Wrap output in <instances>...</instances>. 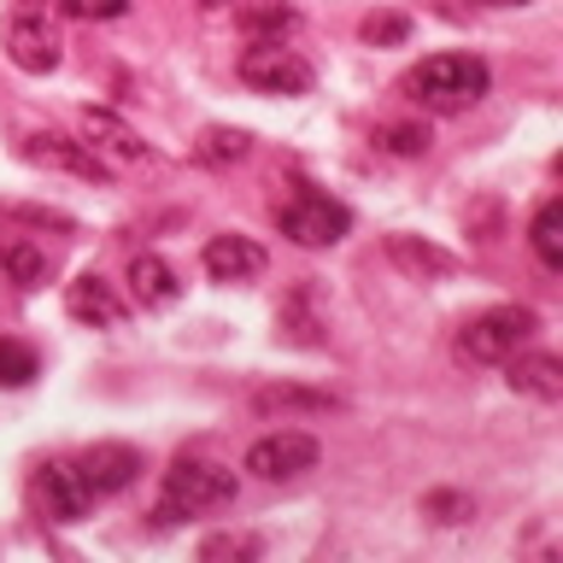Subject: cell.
<instances>
[{
	"mask_svg": "<svg viewBox=\"0 0 563 563\" xmlns=\"http://www.w3.org/2000/svg\"><path fill=\"white\" fill-rule=\"evenodd\" d=\"M487 88H493V70H487V59H475V53H429L422 65H411L399 77V95L411 106H422V112H434V118L470 112Z\"/></svg>",
	"mask_w": 563,
	"mask_h": 563,
	"instance_id": "1",
	"label": "cell"
},
{
	"mask_svg": "<svg viewBox=\"0 0 563 563\" xmlns=\"http://www.w3.org/2000/svg\"><path fill=\"white\" fill-rule=\"evenodd\" d=\"M235 493H241V475L229 464H211V457H176V464L165 470V487H158L153 522L176 528L188 517H206V510L235 505Z\"/></svg>",
	"mask_w": 563,
	"mask_h": 563,
	"instance_id": "2",
	"label": "cell"
},
{
	"mask_svg": "<svg viewBox=\"0 0 563 563\" xmlns=\"http://www.w3.org/2000/svg\"><path fill=\"white\" fill-rule=\"evenodd\" d=\"M0 47H7V59L24 70V77H47V70H59V59H65L59 18H53L42 0H18L7 12V24H0Z\"/></svg>",
	"mask_w": 563,
	"mask_h": 563,
	"instance_id": "3",
	"label": "cell"
},
{
	"mask_svg": "<svg viewBox=\"0 0 563 563\" xmlns=\"http://www.w3.org/2000/svg\"><path fill=\"white\" fill-rule=\"evenodd\" d=\"M540 334V311L534 306H493L482 317H470L464 329H457V358L470 364H505L510 352L534 346Z\"/></svg>",
	"mask_w": 563,
	"mask_h": 563,
	"instance_id": "4",
	"label": "cell"
},
{
	"mask_svg": "<svg viewBox=\"0 0 563 563\" xmlns=\"http://www.w3.org/2000/svg\"><path fill=\"white\" fill-rule=\"evenodd\" d=\"M271 218L294 246H334V241H346V229H352V211L341 200H329V194L306 188V183H294L288 200L271 206Z\"/></svg>",
	"mask_w": 563,
	"mask_h": 563,
	"instance_id": "5",
	"label": "cell"
},
{
	"mask_svg": "<svg viewBox=\"0 0 563 563\" xmlns=\"http://www.w3.org/2000/svg\"><path fill=\"white\" fill-rule=\"evenodd\" d=\"M30 505L35 517L53 522V528H77L95 517V493L82 487L77 464H65V457H47V464L30 470Z\"/></svg>",
	"mask_w": 563,
	"mask_h": 563,
	"instance_id": "6",
	"label": "cell"
},
{
	"mask_svg": "<svg viewBox=\"0 0 563 563\" xmlns=\"http://www.w3.org/2000/svg\"><path fill=\"white\" fill-rule=\"evenodd\" d=\"M317 464H323V446H317V434H306V429H271L241 457V470L258 475V482H299V475H311Z\"/></svg>",
	"mask_w": 563,
	"mask_h": 563,
	"instance_id": "7",
	"label": "cell"
},
{
	"mask_svg": "<svg viewBox=\"0 0 563 563\" xmlns=\"http://www.w3.org/2000/svg\"><path fill=\"white\" fill-rule=\"evenodd\" d=\"M18 158H30L35 170H59L77 183H112V165L88 147L82 135H59V130H24L18 135Z\"/></svg>",
	"mask_w": 563,
	"mask_h": 563,
	"instance_id": "8",
	"label": "cell"
},
{
	"mask_svg": "<svg viewBox=\"0 0 563 563\" xmlns=\"http://www.w3.org/2000/svg\"><path fill=\"white\" fill-rule=\"evenodd\" d=\"M235 77L253 88V95H311L317 70L299 59L294 47H282V42H253L235 59Z\"/></svg>",
	"mask_w": 563,
	"mask_h": 563,
	"instance_id": "9",
	"label": "cell"
},
{
	"mask_svg": "<svg viewBox=\"0 0 563 563\" xmlns=\"http://www.w3.org/2000/svg\"><path fill=\"white\" fill-rule=\"evenodd\" d=\"M77 475L95 499H112V493L141 482V446H130V440H95V446H82Z\"/></svg>",
	"mask_w": 563,
	"mask_h": 563,
	"instance_id": "10",
	"label": "cell"
},
{
	"mask_svg": "<svg viewBox=\"0 0 563 563\" xmlns=\"http://www.w3.org/2000/svg\"><path fill=\"white\" fill-rule=\"evenodd\" d=\"M77 135L106 158V165H153V147L118 112H106V106H82V112H77Z\"/></svg>",
	"mask_w": 563,
	"mask_h": 563,
	"instance_id": "11",
	"label": "cell"
},
{
	"mask_svg": "<svg viewBox=\"0 0 563 563\" xmlns=\"http://www.w3.org/2000/svg\"><path fill=\"white\" fill-rule=\"evenodd\" d=\"M65 311L77 317V323H88V329H118L130 306H123L118 288L100 271H82L77 282H65Z\"/></svg>",
	"mask_w": 563,
	"mask_h": 563,
	"instance_id": "12",
	"label": "cell"
},
{
	"mask_svg": "<svg viewBox=\"0 0 563 563\" xmlns=\"http://www.w3.org/2000/svg\"><path fill=\"white\" fill-rule=\"evenodd\" d=\"M200 264H206V276L211 282H253L264 276V246L258 241H246V235H211L200 246Z\"/></svg>",
	"mask_w": 563,
	"mask_h": 563,
	"instance_id": "13",
	"label": "cell"
},
{
	"mask_svg": "<svg viewBox=\"0 0 563 563\" xmlns=\"http://www.w3.org/2000/svg\"><path fill=\"white\" fill-rule=\"evenodd\" d=\"M505 382L517 387L522 399H540V405H558L563 399V358L552 352H510L505 358Z\"/></svg>",
	"mask_w": 563,
	"mask_h": 563,
	"instance_id": "14",
	"label": "cell"
},
{
	"mask_svg": "<svg viewBox=\"0 0 563 563\" xmlns=\"http://www.w3.org/2000/svg\"><path fill=\"white\" fill-rule=\"evenodd\" d=\"M334 394L323 387H294V382H271V387H253V411L258 417H323L334 411Z\"/></svg>",
	"mask_w": 563,
	"mask_h": 563,
	"instance_id": "15",
	"label": "cell"
},
{
	"mask_svg": "<svg viewBox=\"0 0 563 563\" xmlns=\"http://www.w3.org/2000/svg\"><path fill=\"white\" fill-rule=\"evenodd\" d=\"M130 294H135V306H147V311H165L183 299V282H176V271L158 253H135L130 258Z\"/></svg>",
	"mask_w": 563,
	"mask_h": 563,
	"instance_id": "16",
	"label": "cell"
},
{
	"mask_svg": "<svg viewBox=\"0 0 563 563\" xmlns=\"http://www.w3.org/2000/svg\"><path fill=\"white\" fill-rule=\"evenodd\" d=\"M387 258H394L411 282H440V276L457 271V258L446 253V246H434L422 235H387Z\"/></svg>",
	"mask_w": 563,
	"mask_h": 563,
	"instance_id": "17",
	"label": "cell"
},
{
	"mask_svg": "<svg viewBox=\"0 0 563 563\" xmlns=\"http://www.w3.org/2000/svg\"><path fill=\"white\" fill-rule=\"evenodd\" d=\"M276 329L288 334L294 346H323V311H317V288L311 282H299V288L282 299V311H276Z\"/></svg>",
	"mask_w": 563,
	"mask_h": 563,
	"instance_id": "18",
	"label": "cell"
},
{
	"mask_svg": "<svg viewBox=\"0 0 563 563\" xmlns=\"http://www.w3.org/2000/svg\"><path fill=\"white\" fill-rule=\"evenodd\" d=\"M0 271H7V282H18V288H47L53 258H47V246H35L24 235H7L0 241Z\"/></svg>",
	"mask_w": 563,
	"mask_h": 563,
	"instance_id": "19",
	"label": "cell"
},
{
	"mask_svg": "<svg viewBox=\"0 0 563 563\" xmlns=\"http://www.w3.org/2000/svg\"><path fill=\"white\" fill-rule=\"evenodd\" d=\"M246 147H253V135L246 130H229V123H211V130H200V141H194V165L206 170H223V165H241Z\"/></svg>",
	"mask_w": 563,
	"mask_h": 563,
	"instance_id": "20",
	"label": "cell"
},
{
	"mask_svg": "<svg viewBox=\"0 0 563 563\" xmlns=\"http://www.w3.org/2000/svg\"><path fill=\"white\" fill-rule=\"evenodd\" d=\"M528 246L545 271H563V200H540L534 223H528Z\"/></svg>",
	"mask_w": 563,
	"mask_h": 563,
	"instance_id": "21",
	"label": "cell"
},
{
	"mask_svg": "<svg viewBox=\"0 0 563 563\" xmlns=\"http://www.w3.org/2000/svg\"><path fill=\"white\" fill-rule=\"evenodd\" d=\"M241 30L253 35V42H282V35L299 30V12L282 7V0H271V7H246L241 12Z\"/></svg>",
	"mask_w": 563,
	"mask_h": 563,
	"instance_id": "22",
	"label": "cell"
},
{
	"mask_svg": "<svg viewBox=\"0 0 563 563\" xmlns=\"http://www.w3.org/2000/svg\"><path fill=\"white\" fill-rule=\"evenodd\" d=\"M376 153L387 158H422L429 153V123H376Z\"/></svg>",
	"mask_w": 563,
	"mask_h": 563,
	"instance_id": "23",
	"label": "cell"
},
{
	"mask_svg": "<svg viewBox=\"0 0 563 563\" xmlns=\"http://www.w3.org/2000/svg\"><path fill=\"white\" fill-rule=\"evenodd\" d=\"M417 510L429 522H440V528H457V522L475 517V499H470V493H457V487H434V493H422Z\"/></svg>",
	"mask_w": 563,
	"mask_h": 563,
	"instance_id": "24",
	"label": "cell"
},
{
	"mask_svg": "<svg viewBox=\"0 0 563 563\" xmlns=\"http://www.w3.org/2000/svg\"><path fill=\"white\" fill-rule=\"evenodd\" d=\"M42 376V358L24 341H0V387H30Z\"/></svg>",
	"mask_w": 563,
	"mask_h": 563,
	"instance_id": "25",
	"label": "cell"
},
{
	"mask_svg": "<svg viewBox=\"0 0 563 563\" xmlns=\"http://www.w3.org/2000/svg\"><path fill=\"white\" fill-rule=\"evenodd\" d=\"M358 35L369 47H399V42H411V18L405 12H369L358 24Z\"/></svg>",
	"mask_w": 563,
	"mask_h": 563,
	"instance_id": "26",
	"label": "cell"
},
{
	"mask_svg": "<svg viewBox=\"0 0 563 563\" xmlns=\"http://www.w3.org/2000/svg\"><path fill=\"white\" fill-rule=\"evenodd\" d=\"M258 552H264L258 534H211V540L200 545L206 563H218V558H258Z\"/></svg>",
	"mask_w": 563,
	"mask_h": 563,
	"instance_id": "27",
	"label": "cell"
},
{
	"mask_svg": "<svg viewBox=\"0 0 563 563\" xmlns=\"http://www.w3.org/2000/svg\"><path fill=\"white\" fill-rule=\"evenodd\" d=\"M7 218L35 223V229H70V218H65V211H53V206H7Z\"/></svg>",
	"mask_w": 563,
	"mask_h": 563,
	"instance_id": "28",
	"label": "cell"
},
{
	"mask_svg": "<svg viewBox=\"0 0 563 563\" xmlns=\"http://www.w3.org/2000/svg\"><path fill=\"white\" fill-rule=\"evenodd\" d=\"M70 18H123L130 12V0H59Z\"/></svg>",
	"mask_w": 563,
	"mask_h": 563,
	"instance_id": "29",
	"label": "cell"
},
{
	"mask_svg": "<svg viewBox=\"0 0 563 563\" xmlns=\"http://www.w3.org/2000/svg\"><path fill=\"white\" fill-rule=\"evenodd\" d=\"M487 7H522V0H487Z\"/></svg>",
	"mask_w": 563,
	"mask_h": 563,
	"instance_id": "30",
	"label": "cell"
},
{
	"mask_svg": "<svg viewBox=\"0 0 563 563\" xmlns=\"http://www.w3.org/2000/svg\"><path fill=\"white\" fill-rule=\"evenodd\" d=\"M200 7H206V12H211V7H229V0H200Z\"/></svg>",
	"mask_w": 563,
	"mask_h": 563,
	"instance_id": "31",
	"label": "cell"
}]
</instances>
